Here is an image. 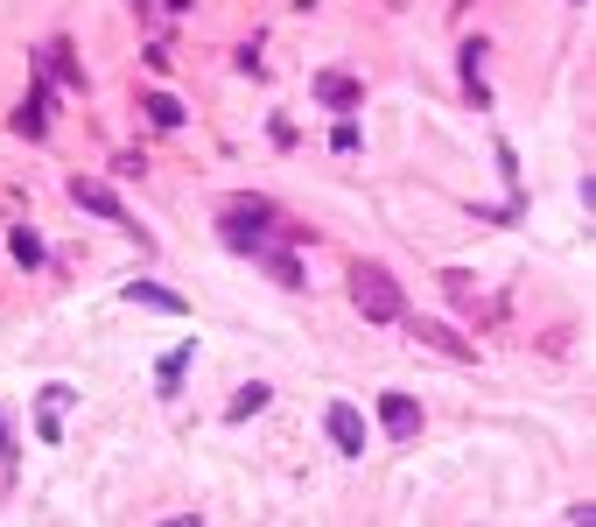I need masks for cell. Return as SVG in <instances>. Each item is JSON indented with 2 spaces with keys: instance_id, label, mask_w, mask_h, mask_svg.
<instances>
[{
  "instance_id": "obj_1",
  "label": "cell",
  "mask_w": 596,
  "mask_h": 527,
  "mask_svg": "<svg viewBox=\"0 0 596 527\" xmlns=\"http://www.w3.org/2000/svg\"><path fill=\"white\" fill-rule=\"evenodd\" d=\"M351 303H358L365 324H400V316H408V295H400V281L387 268H358L351 275Z\"/></svg>"
},
{
  "instance_id": "obj_2",
  "label": "cell",
  "mask_w": 596,
  "mask_h": 527,
  "mask_svg": "<svg viewBox=\"0 0 596 527\" xmlns=\"http://www.w3.org/2000/svg\"><path fill=\"white\" fill-rule=\"evenodd\" d=\"M379 422H387L393 443H408V437H421V401L414 394H379Z\"/></svg>"
},
{
  "instance_id": "obj_3",
  "label": "cell",
  "mask_w": 596,
  "mask_h": 527,
  "mask_svg": "<svg viewBox=\"0 0 596 527\" xmlns=\"http://www.w3.org/2000/svg\"><path fill=\"white\" fill-rule=\"evenodd\" d=\"M71 204H85L91 218H112V225H127V204L112 197L99 176H71Z\"/></svg>"
},
{
  "instance_id": "obj_4",
  "label": "cell",
  "mask_w": 596,
  "mask_h": 527,
  "mask_svg": "<svg viewBox=\"0 0 596 527\" xmlns=\"http://www.w3.org/2000/svg\"><path fill=\"white\" fill-rule=\"evenodd\" d=\"M323 429H330V443L344 450V458H365V422H358V408H351V401H330Z\"/></svg>"
},
{
  "instance_id": "obj_5",
  "label": "cell",
  "mask_w": 596,
  "mask_h": 527,
  "mask_svg": "<svg viewBox=\"0 0 596 527\" xmlns=\"http://www.w3.org/2000/svg\"><path fill=\"white\" fill-rule=\"evenodd\" d=\"M310 92H316L323 106H337V112L365 106V85H358V78H344V71H316V78H310Z\"/></svg>"
},
{
  "instance_id": "obj_6",
  "label": "cell",
  "mask_w": 596,
  "mask_h": 527,
  "mask_svg": "<svg viewBox=\"0 0 596 527\" xmlns=\"http://www.w3.org/2000/svg\"><path fill=\"white\" fill-rule=\"evenodd\" d=\"M400 324H408L421 345H435V352H449V359H470V337H456L449 324H435V316H400Z\"/></svg>"
},
{
  "instance_id": "obj_7",
  "label": "cell",
  "mask_w": 596,
  "mask_h": 527,
  "mask_svg": "<svg viewBox=\"0 0 596 527\" xmlns=\"http://www.w3.org/2000/svg\"><path fill=\"white\" fill-rule=\"evenodd\" d=\"M14 135H29V141L50 135V85H29V99L14 106Z\"/></svg>"
},
{
  "instance_id": "obj_8",
  "label": "cell",
  "mask_w": 596,
  "mask_h": 527,
  "mask_svg": "<svg viewBox=\"0 0 596 527\" xmlns=\"http://www.w3.org/2000/svg\"><path fill=\"white\" fill-rule=\"evenodd\" d=\"M64 408H71V387H43V401H35V437L43 443L64 437Z\"/></svg>"
},
{
  "instance_id": "obj_9",
  "label": "cell",
  "mask_w": 596,
  "mask_h": 527,
  "mask_svg": "<svg viewBox=\"0 0 596 527\" xmlns=\"http://www.w3.org/2000/svg\"><path fill=\"white\" fill-rule=\"evenodd\" d=\"M127 303H148V310H169V316H183L189 303L183 295H169V289H155V281H127Z\"/></svg>"
},
{
  "instance_id": "obj_10",
  "label": "cell",
  "mask_w": 596,
  "mask_h": 527,
  "mask_svg": "<svg viewBox=\"0 0 596 527\" xmlns=\"http://www.w3.org/2000/svg\"><path fill=\"white\" fill-rule=\"evenodd\" d=\"M43 71H50V78H64V85H85L78 64H71V43H50V50H43Z\"/></svg>"
},
{
  "instance_id": "obj_11",
  "label": "cell",
  "mask_w": 596,
  "mask_h": 527,
  "mask_svg": "<svg viewBox=\"0 0 596 527\" xmlns=\"http://www.w3.org/2000/svg\"><path fill=\"white\" fill-rule=\"evenodd\" d=\"M141 112H148L155 127H183V106L169 99V92H148V99H141Z\"/></svg>"
},
{
  "instance_id": "obj_12",
  "label": "cell",
  "mask_w": 596,
  "mask_h": 527,
  "mask_svg": "<svg viewBox=\"0 0 596 527\" xmlns=\"http://www.w3.org/2000/svg\"><path fill=\"white\" fill-rule=\"evenodd\" d=\"M189 352H197V337H189V345H183V352H169V359L155 366V380H162V394H169V387H176V380H183V366H189Z\"/></svg>"
},
{
  "instance_id": "obj_13",
  "label": "cell",
  "mask_w": 596,
  "mask_h": 527,
  "mask_svg": "<svg viewBox=\"0 0 596 527\" xmlns=\"http://www.w3.org/2000/svg\"><path fill=\"white\" fill-rule=\"evenodd\" d=\"M267 408V387L253 380V387H239V401H232V422H246V416H260Z\"/></svg>"
},
{
  "instance_id": "obj_14",
  "label": "cell",
  "mask_w": 596,
  "mask_h": 527,
  "mask_svg": "<svg viewBox=\"0 0 596 527\" xmlns=\"http://www.w3.org/2000/svg\"><path fill=\"white\" fill-rule=\"evenodd\" d=\"M14 260H22V268H35V260H43V239H35L29 225H22V233H14Z\"/></svg>"
},
{
  "instance_id": "obj_15",
  "label": "cell",
  "mask_w": 596,
  "mask_h": 527,
  "mask_svg": "<svg viewBox=\"0 0 596 527\" xmlns=\"http://www.w3.org/2000/svg\"><path fill=\"white\" fill-rule=\"evenodd\" d=\"M155 527H197V514H176V520H155Z\"/></svg>"
},
{
  "instance_id": "obj_16",
  "label": "cell",
  "mask_w": 596,
  "mask_h": 527,
  "mask_svg": "<svg viewBox=\"0 0 596 527\" xmlns=\"http://www.w3.org/2000/svg\"><path fill=\"white\" fill-rule=\"evenodd\" d=\"M0 450H8V458H14V443H8V416H0Z\"/></svg>"
}]
</instances>
